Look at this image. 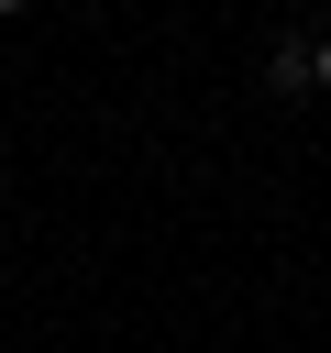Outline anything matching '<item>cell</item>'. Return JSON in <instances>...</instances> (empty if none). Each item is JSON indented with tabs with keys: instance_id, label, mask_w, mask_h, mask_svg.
<instances>
[{
	"instance_id": "obj_1",
	"label": "cell",
	"mask_w": 331,
	"mask_h": 353,
	"mask_svg": "<svg viewBox=\"0 0 331 353\" xmlns=\"http://www.w3.org/2000/svg\"><path fill=\"white\" fill-rule=\"evenodd\" d=\"M265 88L298 99V88H309V44H276V55H265Z\"/></svg>"
},
{
	"instance_id": "obj_2",
	"label": "cell",
	"mask_w": 331,
	"mask_h": 353,
	"mask_svg": "<svg viewBox=\"0 0 331 353\" xmlns=\"http://www.w3.org/2000/svg\"><path fill=\"white\" fill-rule=\"evenodd\" d=\"M309 88H331V33H320V44H309Z\"/></svg>"
},
{
	"instance_id": "obj_3",
	"label": "cell",
	"mask_w": 331,
	"mask_h": 353,
	"mask_svg": "<svg viewBox=\"0 0 331 353\" xmlns=\"http://www.w3.org/2000/svg\"><path fill=\"white\" fill-rule=\"evenodd\" d=\"M0 11H22V0H0Z\"/></svg>"
}]
</instances>
